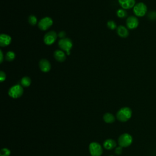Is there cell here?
I'll return each instance as SVG.
<instances>
[{
  "label": "cell",
  "mask_w": 156,
  "mask_h": 156,
  "mask_svg": "<svg viewBox=\"0 0 156 156\" xmlns=\"http://www.w3.org/2000/svg\"><path fill=\"white\" fill-rule=\"evenodd\" d=\"M132 115V110L128 107H124L118 110L116 113V118L121 122H126L131 118Z\"/></svg>",
  "instance_id": "6da1fadb"
},
{
  "label": "cell",
  "mask_w": 156,
  "mask_h": 156,
  "mask_svg": "<svg viewBox=\"0 0 156 156\" xmlns=\"http://www.w3.org/2000/svg\"><path fill=\"white\" fill-rule=\"evenodd\" d=\"M133 12L136 16L143 17L147 12V5L143 2H138L133 7Z\"/></svg>",
  "instance_id": "7a4b0ae2"
},
{
  "label": "cell",
  "mask_w": 156,
  "mask_h": 156,
  "mask_svg": "<svg viewBox=\"0 0 156 156\" xmlns=\"http://www.w3.org/2000/svg\"><path fill=\"white\" fill-rule=\"evenodd\" d=\"M58 44L61 50L66 52L68 55L70 54V50L73 47V41L70 38L66 37L62 38L58 41Z\"/></svg>",
  "instance_id": "3957f363"
},
{
  "label": "cell",
  "mask_w": 156,
  "mask_h": 156,
  "mask_svg": "<svg viewBox=\"0 0 156 156\" xmlns=\"http://www.w3.org/2000/svg\"><path fill=\"white\" fill-rule=\"evenodd\" d=\"M23 88L22 85H15L10 88L8 91L9 95L14 99L18 98L22 96L23 94Z\"/></svg>",
  "instance_id": "277c9868"
},
{
  "label": "cell",
  "mask_w": 156,
  "mask_h": 156,
  "mask_svg": "<svg viewBox=\"0 0 156 156\" xmlns=\"http://www.w3.org/2000/svg\"><path fill=\"white\" fill-rule=\"evenodd\" d=\"M133 141L132 136L127 133H123L118 138V144L119 146L122 147H126L129 146Z\"/></svg>",
  "instance_id": "5b68a950"
},
{
  "label": "cell",
  "mask_w": 156,
  "mask_h": 156,
  "mask_svg": "<svg viewBox=\"0 0 156 156\" xmlns=\"http://www.w3.org/2000/svg\"><path fill=\"white\" fill-rule=\"evenodd\" d=\"M53 24V20L51 18L46 16L41 18L38 23V27L41 30H48Z\"/></svg>",
  "instance_id": "8992f818"
},
{
  "label": "cell",
  "mask_w": 156,
  "mask_h": 156,
  "mask_svg": "<svg viewBox=\"0 0 156 156\" xmlns=\"http://www.w3.org/2000/svg\"><path fill=\"white\" fill-rule=\"evenodd\" d=\"M89 151L92 156H101L103 152L101 146L96 142L90 143L89 145Z\"/></svg>",
  "instance_id": "52a82bcc"
},
{
  "label": "cell",
  "mask_w": 156,
  "mask_h": 156,
  "mask_svg": "<svg viewBox=\"0 0 156 156\" xmlns=\"http://www.w3.org/2000/svg\"><path fill=\"white\" fill-rule=\"evenodd\" d=\"M57 36L58 35L55 31H53V30L49 31L47 32L44 36V38H43L44 43L46 45H51L55 41V40H57Z\"/></svg>",
  "instance_id": "ba28073f"
},
{
  "label": "cell",
  "mask_w": 156,
  "mask_h": 156,
  "mask_svg": "<svg viewBox=\"0 0 156 156\" xmlns=\"http://www.w3.org/2000/svg\"><path fill=\"white\" fill-rule=\"evenodd\" d=\"M139 25V20L136 16H130L126 20V26L129 29H135Z\"/></svg>",
  "instance_id": "9c48e42d"
},
{
  "label": "cell",
  "mask_w": 156,
  "mask_h": 156,
  "mask_svg": "<svg viewBox=\"0 0 156 156\" xmlns=\"http://www.w3.org/2000/svg\"><path fill=\"white\" fill-rule=\"evenodd\" d=\"M39 68L42 72L48 73L51 68V65L49 60L45 58H43L39 62Z\"/></svg>",
  "instance_id": "30bf717a"
},
{
  "label": "cell",
  "mask_w": 156,
  "mask_h": 156,
  "mask_svg": "<svg viewBox=\"0 0 156 156\" xmlns=\"http://www.w3.org/2000/svg\"><path fill=\"white\" fill-rule=\"evenodd\" d=\"M118 2L121 7L125 10L132 9L135 5V0H118Z\"/></svg>",
  "instance_id": "8fae6325"
},
{
  "label": "cell",
  "mask_w": 156,
  "mask_h": 156,
  "mask_svg": "<svg viewBox=\"0 0 156 156\" xmlns=\"http://www.w3.org/2000/svg\"><path fill=\"white\" fill-rule=\"evenodd\" d=\"M12 38L10 35L5 34H1L0 35V46L1 47H5L11 43Z\"/></svg>",
  "instance_id": "7c38bea8"
},
{
  "label": "cell",
  "mask_w": 156,
  "mask_h": 156,
  "mask_svg": "<svg viewBox=\"0 0 156 156\" xmlns=\"http://www.w3.org/2000/svg\"><path fill=\"white\" fill-rule=\"evenodd\" d=\"M54 57L55 60L59 62H63L66 59V54L62 50L57 49L54 52Z\"/></svg>",
  "instance_id": "4fadbf2b"
},
{
  "label": "cell",
  "mask_w": 156,
  "mask_h": 156,
  "mask_svg": "<svg viewBox=\"0 0 156 156\" xmlns=\"http://www.w3.org/2000/svg\"><path fill=\"white\" fill-rule=\"evenodd\" d=\"M117 34L120 37L126 38L129 36V34L128 28L124 26L120 25L117 27Z\"/></svg>",
  "instance_id": "5bb4252c"
},
{
  "label": "cell",
  "mask_w": 156,
  "mask_h": 156,
  "mask_svg": "<svg viewBox=\"0 0 156 156\" xmlns=\"http://www.w3.org/2000/svg\"><path fill=\"white\" fill-rule=\"evenodd\" d=\"M116 141L114 140H112V139L106 140L104 142V144H103L104 147L106 149H108V150H110V149H113L116 146Z\"/></svg>",
  "instance_id": "9a60e30c"
},
{
  "label": "cell",
  "mask_w": 156,
  "mask_h": 156,
  "mask_svg": "<svg viewBox=\"0 0 156 156\" xmlns=\"http://www.w3.org/2000/svg\"><path fill=\"white\" fill-rule=\"evenodd\" d=\"M103 119H104V121L107 123H112L115 120V118L114 116L112 114L110 113H106L104 115Z\"/></svg>",
  "instance_id": "2e32d148"
},
{
  "label": "cell",
  "mask_w": 156,
  "mask_h": 156,
  "mask_svg": "<svg viewBox=\"0 0 156 156\" xmlns=\"http://www.w3.org/2000/svg\"><path fill=\"white\" fill-rule=\"evenodd\" d=\"M31 84V79L29 77L24 76L21 80V85L24 87H29Z\"/></svg>",
  "instance_id": "e0dca14e"
},
{
  "label": "cell",
  "mask_w": 156,
  "mask_h": 156,
  "mask_svg": "<svg viewBox=\"0 0 156 156\" xmlns=\"http://www.w3.org/2000/svg\"><path fill=\"white\" fill-rule=\"evenodd\" d=\"M5 60L8 62H12L13 61L15 58V54L14 52L12 51H8L6 54H5Z\"/></svg>",
  "instance_id": "ac0fdd59"
},
{
  "label": "cell",
  "mask_w": 156,
  "mask_h": 156,
  "mask_svg": "<svg viewBox=\"0 0 156 156\" xmlns=\"http://www.w3.org/2000/svg\"><path fill=\"white\" fill-rule=\"evenodd\" d=\"M116 15L117 16L120 18H124L125 17L127 16V12L126 11L125 9H118L116 12Z\"/></svg>",
  "instance_id": "d6986e66"
},
{
  "label": "cell",
  "mask_w": 156,
  "mask_h": 156,
  "mask_svg": "<svg viewBox=\"0 0 156 156\" xmlns=\"http://www.w3.org/2000/svg\"><path fill=\"white\" fill-rule=\"evenodd\" d=\"M28 22L31 26H34L37 23V18L35 15H31L28 17Z\"/></svg>",
  "instance_id": "ffe728a7"
},
{
  "label": "cell",
  "mask_w": 156,
  "mask_h": 156,
  "mask_svg": "<svg viewBox=\"0 0 156 156\" xmlns=\"http://www.w3.org/2000/svg\"><path fill=\"white\" fill-rule=\"evenodd\" d=\"M107 27H108L109 29H112V30L115 29L117 27L116 23H115L114 21H112V20L108 21L107 22Z\"/></svg>",
  "instance_id": "44dd1931"
},
{
  "label": "cell",
  "mask_w": 156,
  "mask_h": 156,
  "mask_svg": "<svg viewBox=\"0 0 156 156\" xmlns=\"http://www.w3.org/2000/svg\"><path fill=\"white\" fill-rule=\"evenodd\" d=\"M10 154V151L7 148H3L0 151V156H9Z\"/></svg>",
  "instance_id": "7402d4cb"
},
{
  "label": "cell",
  "mask_w": 156,
  "mask_h": 156,
  "mask_svg": "<svg viewBox=\"0 0 156 156\" xmlns=\"http://www.w3.org/2000/svg\"><path fill=\"white\" fill-rule=\"evenodd\" d=\"M5 78H6L5 73L4 71H0V80H1V82H2L3 81H4L5 80Z\"/></svg>",
  "instance_id": "603a6c76"
},
{
  "label": "cell",
  "mask_w": 156,
  "mask_h": 156,
  "mask_svg": "<svg viewBox=\"0 0 156 156\" xmlns=\"http://www.w3.org/2000/svg\"><path fill=\"white\" fill-rule=\"evenodd\" d=\"M148 16L151 20H154V18H156V12H151Z\"/></svg>",
  "instance_id": "cb8c5ba5"
},
{
  "label": "cell",
  "mask_w": 156,
  "mask_h": 156,
  "mask_svg": "<svg viewBox=\"0 0 156 156\" xmlns=\"http://www.w3.org/2000/svg\"><path fill=\"white\" fill-rule=\"evenodd\" d=\"M65 36H66V33L64 31H60L58 34V37H60L61 39L65 38Z\"/></svg>",
  "instance_id": "d4e9b609"
},
{
  "label": "cell",
  "mask_w": 156,
  "mask_h": 156,
  "mask_svg": "<svg viewBox=\"0 0 156 156\" xmlns=\"http://www.w3.org/2000/svg\"><path fill=\"white\" fill-rule=\"evenodd\" d=\"M122 147H121V146H119V147H117L116 148L115 153L117 154H121L122 153Z\"/></svg>",
  "instance_id": "484cf974"
},
{
  "label": "cell",
  "mask_w": 156,
  "mask_h": 156,
  "mask_svg": "<svg viewBox=\"0 0 156 156\" xmlns=\"http://www.w3.org/2000/svg\"><path fill=\"white\" fill-rule=\"evenodd\" d=\"M0 63H1L3 62L4 60V56H3V53L2 51L1 50H0Z\"/></svg>",
  "instance_id": "4316f807"
},
{
  "label": "cell",
  "mask_w": 156,
  "mask_h": 156,
  "mask_svg": "<svg viewBox=\"0 0 156 156\" xmlns=\"http://www.w3.org/2000/svg\"><path fill=\"white\" fill-rule=\"evenodd\" d=\"M111 156H112V155H111Z\"/></svg>",
  "instance_id": "83f0119b"
}]
</instances>
